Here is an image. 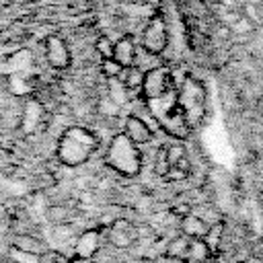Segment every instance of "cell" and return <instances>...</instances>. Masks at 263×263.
<instances>
[{"label":"cell","mask_w":263,"mask_h":263,"mask_svg":"<svg viewBox=\"0 0 263 263\" xmlns=\"http://www.w3.org/2000/svg\"><path fill=\"white\" fill-rule=\"evenodd\" d=\"M140 95L156 123L164 129L166 136L175 140H187L191 136V127L179 107V82L175 72L166 66H156L144 72V82Z\"/></svg>","instance_id":"1"},{"label":"cell","mask_w":263,"mask_h":263,"mask_svg":"<svg viewBox=\"0 0 263 263\" xmlns=\"http://www.w3.org/2000/svg\"><path fill=\"white\" fill-rule=\"evenodd\" d=\"M97 148H99V138L95 132H90L88 127H82V125H70L62 132L55 152H58V158L62 160V164L80 166L95 154Z\"/></svg>","instance_id":"2"},{"label":"cell","mask_w":263,"mask_h":263,"mask_svg":"<svg viewBox=\"0 0 263 263\" xmlns=\"http://www.w3.org/2000/svg\"><path fill=\"white\" fill-rule=\"evenodd\" d=\"M179 107L191 129L203 121L208 107V92L197 76L185 74L183 80L179 82Z\"/></svg>","instance_id":"3"},{"label":"cell","mask_w":263,"mask_h":263,"mask_svg":"<svg viewBox=\"0 0 263 263\" xmlns=\"http://www.w3.org/2000/svg\"><path fill=\"white\" fill-rule=\"evenodd\" d=\"M105 164L123 177H136L142 168V154L138 146L121 132L111 140L105 152Z\"/></svg>","instance_id":"4"},{"label":"cell","mask_w":263,"mask_h":263,"mask_svg":"<svg viewBox=\"0 0 263 263\" xmlns=\"http://www.w3.org/2000/svg\"><path fill=\"white\" fill-rule=\"evenodd\" d=\"M142 45L154 58L164 53V49L168 47V25L160 8H156L146 21L144 31H142Z\"/></svg>","instance_id":"5"},{"label":"cell","mask_w":263,"mask_h":263,"mask_svg":"<svg viewBox=\"0 0 263 263\" xmlns=\"http://www.w3.org/2000/svg\"><path fill=\"white\" fill-rule=\"evenodd\" d=\"M45 58H47V64L55 70H66L72 62L70 47L60 35H49L45 39Z\"/></svg>","instance_id":"6"},{"label":"cell","mask_w":263,"mask_h":263,"mask_svg":"<svg viewBox=\"0 0 263 263\" xmlns=\"http://www.w3.org/2000/svg\"><path fill=\"white\" fill-rule=\"evenodd\" d=\"M123 134L136 144V146H144V144H150L154 140V132L152 127L148 125L146 119L138 117V115H129L123 123Z\"/></svg>","instance_id":"7"},{"label":"cell","mask_w":263,"mask_h":263,"mask_svg":"<svg viewBox=\"0 0 263 263\" xmlns=\"http://www.w3.org/2000/svg\"><path fill=\"white\" fill-rule=\"evenodd\" d=\"M113 60L119 66H123V68L134 66V62H136V41H134L132 35L125 33V35H121L115 41V45H113Z\"/></svg>","instance_id":"8"},{"label":"cell","mask_w":263,"mask_h":263,"mask_svg":"<svg viewBox=\"0 0 263 263\" xmlns=\"http://www.w3.org/2000/svg\"><path fill=\"white\" fill-rule=\"evenodd\" d=\"M99 230H84L78 238H76V245H74V251L80 259H90L92 255H97L99 251Z\"/></svg>","instance_id":"9"},{"label":"cell","mask_w":263,"mask_h":263,"mask_svg":"<svg viewBox=\"0 0 263 263\" xmlns=\"http://www.w3.org/2000/svg\"><path fill=\"white\" fill-rule=\"evenodd\" d=\"M208 228H210V224L203 218H199L197 214H193V212L179 220V232H183L189 238H203Z\"/></svg>","instance_id":"10"},{"label":"cell","mask_w":263,"mask_h":263,"mask_svg":"<svg viewBox=\"0 0 263 263\" xmlns=\"http://www.w3.org/2000/svg\"><path fill=\"white\" fill-rule=\"evenodd\" d=\"M117 80L123 84L125 90H140L142 82H144V70H140L138 66H127V68H123V72Z\"/></svg>","instance_id":"11"},{"label":"cell","mask_w":263,"mask_h":263,"mask_svg":"<svg viewBox=\"0 0 263 263\" xmlns=\"http://www.w3.org/2000/svg\"><path fill=\"white\" fill-rule=\"evenodd\" d=\"M210 257H214V253L210 251V247L205 245L203 238H189V251H187V261H195V263H205Z\"/></svg>","instance_id":"12"},{"label":"cell","mask_w":263,"mask_h":263,"mask_svg":"<svg viewBox=\"0 0 263 263\" xmlns=\"http://www.w3.org/2000/svg\"><path fill=\"white\" fill-rule=\"evenodd\" d=\"M224 230H226L224 222H216V224H212V226L208 228V232L203 234V240H205V245L210 247V251H212L214 255L220 251V245H222V238H224Z\"/></svg>","instance_id":"13"},{"label":"cell","mask_w":263,"mask_h":263,"mask_svg":"<svg viewBox=\"0 0 263 263\" xmlns=\"http://www.w3.org/2000/svg\"><path fill=\"white\" fill-rule=\"evenodd\" d=\"M187 251H189V236H185L183 232H179L177 236L166 240V251L164 253L181 257V259H187Z\"/></svg>","instance_id":"14"},{"label":"cell","mask_w":263,"mask_h":263,"mask_svg":"<svg viewBox=\"0 0 263 263\" xmlns=\"http://www.w3.org/2000/svg\"><path fill=\"white\" fill-rule=\"evenodd\" d=\"M168 168H171V162H168L166 146H160L156 150V154H154V175H158V177L164 179V175L168 173Z\"/></svg>","instance_id":"15"},{"label":"cell","mask_w":263,"mask_h":263,"mask_svg":"<svg viewBox=\"0 0 263 263\" xmlns=\"http://www.w3.org/2000/svg\"><path fill=\"white\" fill-rule=\"evenodd\" d=\"M113 45H115V41L111 37H107V35H99L97 41H95V49L101 55V60L113 58Z\"/></svg>","instance_id":"16"},{"label":"cell","mask_w":263,"mask_h":263,"mask_svg":"<svg viewBox=\"0 0 263 263\" xmlns=\"http://www.w3.org/2000/svg\"><path fill=\"white\" fill-rule=\"evenodd\" d=\"M101 72L105 78L113 80V78H119L121 72H123V66H119L113 58H107V60H101Z\"/></svg>","instance_id":"17"},{"label":"cell","mask_w":263,"mask_h":263,"mask_svg":"<svg viewBox=\"0 0 263 263\" xmlns=\"http://www.w3.org/2000/svg\"><path fill=\"white\" fill-rule=\"evenodd\" d=\"M166 152H168V162H171V166L173 164H177L187 152H185V146L181 144V142H175V144H168L166 146Z\"/></svg>","instance_id":"18"},{"label":"cell","mask_w":263,"mask_h":263,"mask_svg":"<svg viewBox=\"0 0 263 263\" xmlns=\"http://www.w3.org/2000/svg\"><path fill=\"white\" fill-rule=\"evenodd\" d=\"M47 218H49V222H53V224H64L66 218H68V210H66L64 205H49Z\"/></svg>","instance_id":"19"},{"label":"cell","mask_w":263,"mask_h":263,"mask_svg":"<svg viewBox=\"0 0 263 263\" xmlns=\"http://www.w3.org/2000/svg\"><path fill=\"white\" fill-rule=\"evenodd\" d=\"M187 177H189V173L181 171L179 166H171V168H168V173L164 175V179H166V181H171V183H175V181H185Z\"/></svg>","instance_id":"20"},{"label":"cell","mask_w":263,"mask_h":263,"mask_svg":"<svg viewBox=\"0 0 263 263\" xmlns=\"http://www.w3.org/2000/svg\"><path fill=\"white\" fill-rule=\"evenodd\" d=\"M154 263H187V259H181V257H175V255H168V253H162L154 259Z\"/></svg>","instance_id":"21"},{"label":"cell","mask_w":263,"mask_h":263,"mask_svg":"<svg viewBox=\"0 0 263 263\" xmlns=\"http://www.w3.org/2000/svg\"><path fill=\"white\" fill-rule=\"evenodd\" d=\"M37 263H60V257L55 253H39Z\"/></svg>","instance_id":"22"},{"label":"cell","mask_w":263,"mask_h":263,"mask_svg":"<svg viewBox=\"0 0 263 263\" xmlns=\"http://www.w3.org/2000/svg\"><path fill=\"white\" fill-rule=\"evenodd\" d=\"M205 263H226V259H224V257H220V255H214V257H210Z\"/></svg>","instance_id":"23"},{"label":"cell","mask_w":263,"mask_h":263,"mask_svg":"<svg viewBox=\"0 0 263 263\" xmlns=\"http://www.w3.org/2000/svg\"><path fill=\"white\" fill-rule=\"evenodd\" d=\"M144 2H146L150 8H154V10H156V8H160V2H162V0H144Z\"/></svg>","instance_id":"24"},{"label":"cell","mask_w":263,"mask_h":263,"mask_svg":"<svg viewBox=\"0 0 263 263\" xmlns=\"http://www.w3.org/2000/svg\"><path fill=\"white\" fill-rule=\"evenodd\" d=\"M234 263H247V261H245V259H236Z\"/></svg>","instance_id":"25"},{"label":"cell","mask_w":263,"mask_h":263,"mask_svg":"<svg viewBox=\"0 0 263 263\" xmlns=\"http://www.w3.org/2000/svg\"><path fill=\"white\" fill-rule=\"evenodd\" d=\"M144 263H154V259H148V261H144Z\"/></svg>","instance_id":"26"}]
</instances>
